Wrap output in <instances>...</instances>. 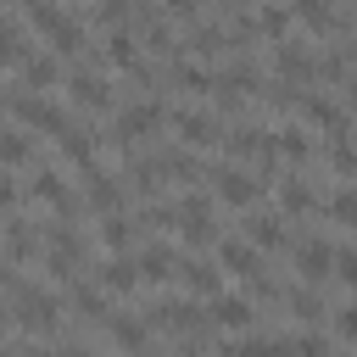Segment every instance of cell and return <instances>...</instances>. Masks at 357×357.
<instances>
[{
	"instance_id": "1",
	"label": "cell",
	"mask_w": 357,
	"mask_h": 357,
	"mask_svg": "<svg viewBox=\"0 0 357 357\" xmlns=\"http://www.w3.org/2000/svg\"><path fill=\"white\" fill-rule=\"evenodd\" d=\"M167 123V106L151 95V100H139V106H123L117 117H112V134H106V145H117V151H134V145H145L156 128Z\"/></svg>"
},
{
	"instance_id": "2",
	"label": "cell",
	"mask_w": 357,
	"mask_h": 357,
	"mask_svg": "<svg viewBox=\"0 0 357 357\" xmlns=\"http://www.w3.org/2000/svg\"><path fill=\"white\" fill-rule=\"evenodd\" d=\"M223 145H229V156L234 162H257L262 167V178L273 173V162H279V134H268L262 123H234L229 134H223Z\"/></svg>"
},
{
	"instance_id": "3",
	"label": "cell",
	"mask_w": 357,
	"mask_h": 357,
	"mask_svg": "<svg viewBox=\"0 0 357 357\" xmlns=\"http://www.w3.org/2000/svg\"><path fill=\"white\" fill-rule=\"evenodd\" d=\"M11 117H17L22 128H33V134H50V139L67 134V112H61L56 100H45L39 89H17V95H11Z\"/></svg>"
},
{
	"instance_id": "4",
	"label": "cell",
	"mask_w": 357,
	"mask_h": 357,
	"mask_svg": "<svg viewBox=\"0 0 357 357\" xmlns=\"http://www.w3.org/2000/svg\"><path fill=\"white\" fill-rule=\"evenodd\" d=\"M206 184H212V195H218L223 206H257V195H262V184H257L240 162H212V167H206Z\"/></svg>"
},
{
	"instance_id": "5",
	"label": "cell",
	"mask_w": 357,
	"mask_h": 357,
	"mask_svg": "<svg viewBox=\"0 0 357 357\" xmlns=\"http://www.w3.org/2000/svg\"><path fill=\"white\" fill-rule=\"evenodd\" d=\"M178 234H184V245H190V251H206V245H218V223H212V195L190 190V195L178 201Z\"/></svg>"
},
{
	"instance_id": "6",
	"label": "cell",
	"mask_w": 357,
	"mask_h": 357,
	"mask_svg": "<svg viewBox=\"0 0 357 357\" xmlns=\"http://www.w3.org/2000/svg\"><path fill=\"white\" fill-rule=\"evenodd\" d=\"M11 296H17V318H22L28 329H39V335L50 340V329H56V318H61V301H56L50 290H39V284H28V279H22V284H17Z\"/></svg>"
},
{
	"instance_id": "7",
	"label": "cell",
	"mask_w": 357,
	"mask_h": 357,
	"mask_svg": "<svg viewBox=\"0 0 357 357\" xmlns=\"http://www.w3.org/2000/svg\"><path fill=\"white\" fill-rule=\"evenodd\" d=\"M167 123H173V134L190 145V151H206V145H223V123L218 117H206V112H190V106H173L167 112Z\"/></svg>"
},
{
	"instance_id": "8",
	"label": "cell",
	"mask_w": 357,
	"mask_h": 357,
	"mask_svg": "<svg viewBox=\"0 0 357 357\" xmlns=\"http://www.w3.org/2000/svg\"><path fill=\"white\" fill-rule=\"evenodd\" d=\"M273 73L284 78V84H307L312 78V50L301 45V39H273Z\"/></svg>"
},
{
	"instance_id": "9",
	"label": "cell",
	"mask_w": 357,
	"mask_h": 357,
	"mask_svg": "<svg viewBox=\"0 0 357 357\" xmlns=\"http://www.w3.org/2000/svg\"><path fill=\"white\" fill-rule=\"evenodd\" d=\"M67 100H73L78 112H89V117H95V112H106V106H112V84H106L100 73H84V67H78V73L67 78Z\"/></svg>"
},
{
	"instance_id": "10",
	"label": "cell",
	"mask_w": 357,
	"mask_h": 357,
	"mask_svg": "<svg viewBox=\"0 0 357 357\" xmlns=\"http://www.w3.org/2000/svg\"><path fill=\"white\" fill-rule=\"evenodd\" d=\"M123 190H128V184H123V178H112V173H100L95 162L84 167V201H89L100 218H106V212H123Z\"/></svg>"
},
{
	"instance_id": "11",
	"label": "cell",
	"mask_w": 357,
	"mask_h": 357,
	"mask_svg": "<svg viewBox=\"0 0 357 357\" xmlns=\"http://www.w3.org/2000/svg\"><path fill=\"white\" fill-rule=\"evenodd\" d=\"M190 50L201 56V61H223V56H234V39H229V28L223 22H190Z\"/></svg>"
},
{
	"instance_id": "12",
	"label": "cell",
	"mask_w": 357,
	"mask_h": 357,
	"mask_svg": "<svg viewBox=\"0 0 357 357\" xmlns=\"http://www.w3.org/2000/svg\"><path fill=\"white\" fill-rule=\"evenodd\" d=\"M296 273H301V284H324L335 273V251L324 240H296Z\"/></svg>"
},
{
	"instance_id": "13",
	"label": "cell",
	"mask_w": 357,
	"mask_h": 357,
	"mask_svg": "<svg viewBox=\"0 0 357 357\" xmlns=\"http://www.w3.org/2000/svg\"><path fill=\"white\" fill-rule=\"evenodd\" d=\"M28 195H33V201H45V206H56V218H73V195H67V184H61V173H50V167H39V173L28 178Z\"/></svg>"
},
{
	"instance_id": "14",
	"label": "cell",
	"mask_w": 357,
	"mask_h": 357,
	"mask_svg": "<svg viewBox=\"0 0 357 357\" xmlns=\"http://www.w3.org/2000/svg\"><path fill=\"white\" fill-rule=\"evenodd\" d=\"M39 245H45V229H39V223H28V218H11V223H6V257H11V262L39 257Z\"/></svg>"
},
{
	"instance_id": "15",
	"label": "cell",
	"mask_w": 357,
	"mask_h": 357,
	"mask_svg": "<svg viewBox=\"0 0 357 357\" xmlns=\"http://www.w3.org/2000/svg\"><path fill=\"white\" fill-rule=\"evenodd\" d=\"M56 145H61V156H67V162L84 173V167L95 162V151H100V134H95V128H78V123H67V134H61Z\"/></svg>"
},
{
	"instance_id": "16",
	"label": "cell",
	"mask_w": 357,
	"mask_h": 357,
	"mask_svg": "<svg viewBox=\"0 0 357 357\" xmlns=\"http://www.w3.org/2000/svg\"><path fill=\"white\" fill-rule=\"evenodd\" d=\"M312 206H318L312 184H307L301 173H279V212H284V218H301V212H312Z\"/></svg>"
},
{
	"instance_id": "17",
	"label": "cell",
	"mask_w": 357,
	"mask_h": 357,
	"mask_svg": "<svg viewBox=\"0 0 357 357\" xmlns=\"http://www.w3.org/2000/svg\"><path fill=\"white\" fill-rule=\"evenodd\" d=\"M245 240L257 251H279L284 245V212H251L245 218Z\"/></svg>"
},
{
	"instance_id": "18",
	"label": "cell",
	"mask_w": 357,
	"mask_h": 357,
	"mask_svg": "<svg viewBox=\"0 0 357 357\" xmlns=\"http://www.w3.org/2000/svg\"><path fill=\"white\" fill-rule=\"evenodd\" d=\"M178 279H184L190 296H218L223 290V273L212 262H201V257H178Z\"/></svg>"
},
{
	"instance_id": "19",
	"label": "cell",
	"mask_w": 357,
	"mask_h": 357,
	"mask_svg": "<svg viewBox=\"0 0 357 357\" xmlns=\"http://www.w3.org/2000/svg\"><path fill=\"white\" fill-rule=\"evenodd\" d=\"M67 301H73V312H78V318H89V324H106V318H112V307H106V296H100L95 284H84L78 273L67 279Z\"/></svg>"
},
{
	"instance_id": "20",
	"label": "cell",
	"mask_w": 357,
	"mask_h": 357,
	"mask_svg": "<svg viewBox=\"0 0 357 357\" xmlns=\"http://www.w3.org/2000/svg\"><path fill=\"white\" fill-rule=\"evenodd\" d=\"M206 318H212L218 329H245L257 312H251V301H245V296H223V290H218V296L206 301Z\"/></svg>"
},
{
	"instance_id": "21",
	"label": "cell",
	"mask_w": 357,
	"mask_h": 357,
	"mask_svg": "<svg viewBox=\"0 0 357 357\" xmlns=\"http://www.w3.org/2000/svg\"><path fill=\"white\" fill-rule=\"evenodd\" d=\"M100 61L117 67V73H128V67L139 61V33H134V28H112V39L100 45Z\"/></svg>"
},
{
	"instance_id": "22",
	"label": "cell",
	"mask_w": 357,
	"mask_h": 357,
	"mask_svg": "<svg viewBox=\"0 0 357 357\" xmlns=\"http://www.w3.org/2000/svg\"><path fill=\"white\" fill-rule=\"evenodd\" d=\"M296 112L312 123V128H324V134H335V128H346V112L329 100V95H301L296 100Z\"/></svg>"
},
{
	"instance_id": "23",
	"label": "cell",
	"mask_w": 357,
	"mask_h": 357,
	"mask_svg": "<svg viewBox=\"0 0 357 357\" xmlns=\"http://www.w3.org/2000/svg\"><path fill=\"white\" fill-rule=\"evenodd\" d=\"M218 268L234 273V279H245V273H257L262 262H257V245H251V240H218Z\"/></svg>"
},
{
	"instance_id": "24",
	"label": "cell",
	"mask_w": 357,
	"mask_h": 357,
	"mask_svg": "<svg viewBox=\"0 0 357 357\" xmlns=\"http://www.w3.org/2000/svg\"><path fill=\"white\" fill-rule=\"evenodd\" d=\"M134 262H139V279H145V284H167V279L178 273V257H173V245H145Z\"/></svg>"
},
{
	"instance_id": "25",
	"label": "cell",
	"mask_w": 357,
	"mask_h": 357,
	"mask_svg": "<svg viewBox=\"0 0 357 357\" xmlns=\"http://www.w3.org/2000/svg\"><path fill=\"white\" fill-rule=\"evenodd\" d=\"M290 17H296V22H307L312 33H335V28H340V17H335V6H329V0H290Z\"/></svg>"
},
{
	"instance_id": "26",
	"label": "cell",
	"mask_w": 357,
	"mask_h": 357,
	"mask_svg": "<svg viewBox=\"0 0 357 357\" xmlns=\"http://www.w3.org/2000/svg\"><path fill=\"white\" fill-rule=\"evenodd\" d=\"M22 78H28V89H56V84H61V56H56V50H50V56H33V50H28Z\"/></svg>"
},
{
	"instance_id": "27",
	"label": "cell",
	"mask_w": 357,
	"mask_h": 357,
	"mask_svg": "<svg viewBox=\"0 0 357 357\" xmlns=\"http://www.w3.org/2000/svg\"><path fill=\"white\" fill-rule=\"evenodd\" d=\"M134 234H139V223L134 218H123V212H106V223H100V251H128L134 245Z\"/></svg>"
},
{
	"instance_id": "28",
	"label": "cell",
	"mask_w": 357,
	"mask_h": 357,
	"mask_svg": "<svg viewBox=\"0 0 357 357\" xmlns=\"http://www.w3.org/2000/svg\"><path fill=\"white\" fill-rule=\"evenodd\" d=\"M134 284H145L139 279V262L123 257V251H112V262L100 268V290H134Z\"/></svg>"
},
{
	"instance_id": "29",
	"label": "cell",
	"mask_w": 357,
	"mask_h": 357,
	"mask_svg": "<svg viewBox=\"0 0 357 357\" xmlns=\"http://www.w3.org/2000/svg\"><path fill=\"white\" fill-rule=\"evenodd\" d=\"M324 162H329L340 178H351V173H357V145H351V134H346V128H335V134H329V145H324Z\"/></svg>"
},
{
	"instance_id": "30",
	"label": "cell",
	"mask_w": 357,
	"mask_h": 357,
	"mask_svg": "<svg viewBox=\"0 0 357 357\" xmlns=\"http://www.w3.org/2000/svg\"><path fill=\"white\" fill-rule=\"evenodd\" d=\"M312 78H324V84H346V78H351L346 50H324V56H312Z\"/></svg>"
},
{
	"instance_id": "31",
	"label": "cell",
	"mask_w": 357,
	"mask_h": 357,
	"mask_svg": "<svg viewBox=\"0 0 357 357\" xmlns=\"http://www.w3.org/2000/svg\"><path fill=\"white\" fill-rule=\"evenodd\" d=\"M22 61H28L22 28H17V22H0V67H22Z\"/></svg>"
},
{
	"instance_id": "32",
	"label": "cell",
	"mask_w": 357,
	"mask_h": 357,
	"mask_svg": "<svg viewBox=\"0 0 357 357\" xmlns=\"http://www.w3.org/2000/svg\"><path fill=\"white\" fill-rule=\"evenodd\" d=\"M324 212H329L335 223H346V229H357V184H346V190H335V195L324 201Z\"/></svg>"
},
{
	"instance_id": "33",
	"label": "cell",
	"mask_w": 357,
	"mask_h": 357,
	"mask_svg": "<svg viewBox=\"0 0 357 357\" xmlns=\"http://www.w3.org/2000/svg\"><path fill=\"white\" fill-rule=\"evenodd\" d=\"M279 156L301 167V162L312 156V139H307V128H279Z\"/></svg>"
},
{
	"instance_id": "34",
	"label": "cell",
	"mask_w": 357,
	"mask_h": 357,
	"mask_svg": "<svg viewBox=\"0 0 357 357\" xmlns=\"http://www.w3.org/2000/svg\"><path fill=\"white\" fill-rule=\"evenodd\" d=\"M284 301H290V312H296V318H301V324H318V318H324V312H329V307H324V301H318V284H312V290H290V296H284Z\"/></svg>"
},
{
	"instance_id": "35",
	"label": "cell",
	"mask_w": 357,
	"mask_h": 357,
	"mask_svg": "<svg viewBox=\"0 0 357 357\" xmlns=\"http://www.w3.org/2000/svg\"><path fill=\"white\" fill-rule=\"evenodd\" d=\"M106 324H112V340H117V346H128V351L151 340V324H139V318H106Z\"/></svg>"
},
{
	"instance_id": "36",
	"label": "cell",
	"mask_w": 357,
	"mask_h": 357,
	"mask_svg": "<svg viewBox=\"0 0 357 357\" xmlns=\"http://www.w3.org/2000/svg\"><path fill=\"white\" fill-rule=\"evenodd\" d=\"M33 162V139L28 134H0V167H22Z\"/></svg>"
},
{
	"instance_id": "37",
	"label": "cell",
	"mask_w": 357,
	"mask_h": 357,
	"mask_svg": "<svg viewBox=\"0 0 357 357\" xmlns=\"http://www.w3.org/2000/svg\"><path fill=\"white\" fill-rule=\"evenodd\" d=\"M95 22L100 28H134V0H100L95 6Z\"/></svg>"
},
{
	"instance_id": "38",
	"label": "cell",
	"mask_w": 357,
	"mask_h": 357,
	"mask_svg": "<svg viewBox=\"0 0 357 357\" xmlns=\"http://www.w3.org/2000/svg\"><path fill=\"white\" fill-rule=\"evenodd\" d=\"M257 22H262V33H268V39H284V28H290V6H262V11H257Z\"/></svg>"
},
{
	"instance_id": "39",
	"label": "cell",
	"mask_w": 357,
	"mask_h": 357,
	"mask_svg": "<svg viewBox=\"0 0 357 357\" xmlns=\"http://www.w3.org/2000/svg\"><path fill=\"white\" fill-rule=\"evenodd\" d=\"M335 279L357 290V251H335Z\"/></svg>"
},
{
	"instance_id": "40",
	"label": "cell",
	"mask_w": 357,
	"mask_h": 357,
	"mask_svg": "<svg viewBox=\"0 0 357 357\" xmlns=\"http://www.w3.org/2000/svg\"><path fill=\"white\" fill-rule=\"evenodd\" d=\"M156 6H162L167 17H178V22H195V17H201V6H195V0H156Z\"/></svg>"
},
{
	"instance_id": "41",
	"label": "cell",
	"mask_w": 357,
	"mask_h": 357,
	"mask_svg": "<svg viewBox=\"0 0 357 357\" xmlns=\"http://www.w3.org/2000/svg\"><path fill=\"white\" fill-rule=\"evenodd\" d=\"M335 329H340V335H346V340H357V301H351V307H340V312H335Z\"/></svg>"
},
{
	"instance_id": "42",
	"label": "cell",
	"mask_w": 357,
	"mask_h": 357,
	"mask_svg": "<svg viewBox=\"0 0 357 357\" xmlns=\"http://www.w3.org/2000/svg\"><path fill=\"white\" fill-rule=\"evenodd\" d=\"M11 201H17V184H11L6 173H0V206H11Z\"/></svg>"
},
{
	"instance_id": "43",
	"label": "cell",
	"mask_w": 357,
	"mask_h": 357,
	"mask_svg": "<svg viewBox=\"0 0 357 357\" xmlns=\"http://www.w3.org/2000/svg\"><path fill=\"white\" fill-rule=\"evenodd\" d=\"M212 6H218V11H223V17H229V11H240V6H245V0H212Z\"/></svg>"
},
{
	"instance_id": "44",
	"label": "cell",
	"mask_w": 357,
	"mask_h": 357,
	"mask_svg": "<svg viewBox=\"0 0 357 357\" xmlns=\"http://www.w3.org/2000/svg\"><path fill=\"white\" fill-rule=\"evenodd\" d=\"M0 340H6V307H0Z\"/></svg>"
},
{
	"instance_id": "45",
	"label": "cell",
	"mask_w": 357,
	"mask_h": 357,
	"mask_svg": "<svg viewBox=\"0 0 357 357\" xmlns=\"http://www.w3.org/2000/svg\"><path fill=\"white\" fill-rule=\"evenodd\" d=\"M17 6H28V0H17Z\"/></svg>"
}]
</instances>
